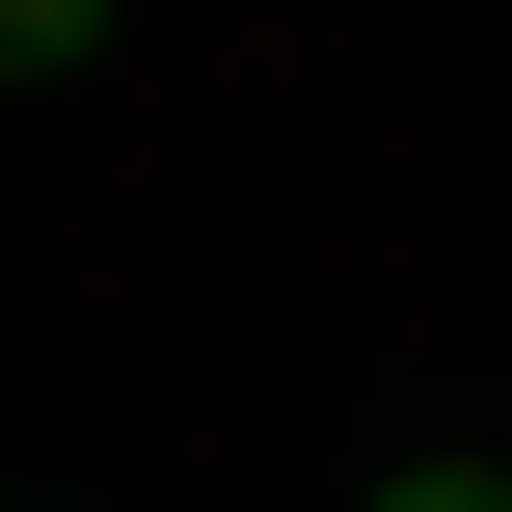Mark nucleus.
<instances>
[{
	"label": "nucleus",
	"mask_w": 512,
	"mask_h": 512,
	"mask_svg": "<svg viewBox=\"0 0 512 512\" xmlns=\"http://www.w3.org/2000/svg\"><path fill=\"white\" fill-rule=\"evenodd\" d=\"M351 512H512V459H378Z\"/></svg>",
	"instance_id": "nucleus-1"
},
{
	"label": "nucleus",
	"mask_w": 512,
	"mask_h": 512,
	"mask_svg": "<svg viewBox=\"0 0 512 512\" xmlns=\"http://www.w3.org/2000/svg\"><path fill=\"white\" fill-rule=\"evenodd\" d=\"M81 54H108L81 0H0V81H81Z\"/></svg>",
	"instance_id": "nucleus-2"
}]
</instances>
